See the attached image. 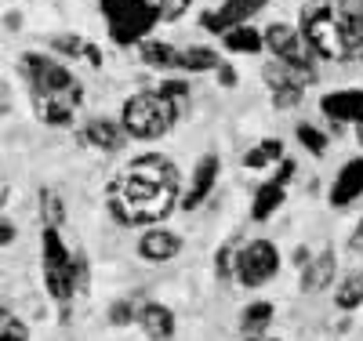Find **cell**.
<instances>
[{"label": "cell", "mask_w": 363, "mask_h": 341, "mask_svg": "<svg viewBox=\"0 0 363 341\" xmlns=\"http://www.w3.org/2000/svg\"><path fill=\"white\" fill-rule=\"evenodd\" d=\"M18 69L26 77L37 120L48 128H69L84 102V84L51 55H22Z\"/></svg>", "instance_id": "obj_1"}, {"label": "cell", "mask_w": 363, "mask_h": 341, "mask_svg": "<svg viewBox=\"0 0 363 341\" xmlns=\"http://www.w3.org/2000/svg\"><path fill=\"white\" fill-rule=\"evenodd\" d=\"M178 203V185L174 181H153L138 178L128 171L109 189V211L120 225H142V222H160Z\"/></svg>", "instance_id": "obj_2"}, {"label": "cell", "mask_w": 363, "mask_h": 341, "mask_svg": "<svg viewBox=\"0 0 363 341\" xmlns=\"http://www.w3.org/2000/svg\"><path fill=\"white\" fill-rule=\"evenodd\" d=\"M182 113L160 95V91H142V95H131L124 102V113H120V128H124L131 138H142V142H153V138H164L174 120Z\"/></svg>", "instance_id": "obj_3"}, {"label": "cell", "mask_w": 363, "mask_h": 341, "mask_svg": "<svg viewBox=\"0 0 363 341\" xmlns=\"http://www.w3.org/2000/svg\"><path fill=\"white\" fill-rule=\"evenodd\" d=\"M102 15L109 18V37L116 44H142L160 22V8L149 0H102Z\"/></svg>", "instance_id": "obj_4"}, {"label": "cell", "mask_w": 363, "mask_h": 341, "mask_svg": "<svg viewBox=\"0 0 363 341\" xmlns=\"http://www.w3.org/2000/svg\"><path fill=\"white\" fill-rule=\"evenodd\" d=\"M301 40L306 47L323 58V62H335L345 55V44L338 37V18H335V4L327 0H313V4L301 8Z\"/></svg>", "instance_id": "obj_5"}, {"label": "cell", "mask_w": 363, "mask_h": 341, "mask_svg": "<svg viewBox=\"0 0 363 341\" xmlns=\"http://www.w3.org/2000/svg\"><path fill=\"white\" fill-rule=\"evenodd\" d=\"M262 37H265V47L272 51V58H277V62L291 66L306 84L316 80V55L306 47V40H301L298 29H291L287 22H272Z\"/></svg>", "instance_id": "obj_6"}, {"label": "cell", "mask_w": 363, "mask_h": 341, "mask_svg": "<svg viewBox=\"0 0 363 341\" xmlns=\"http://www.w3.org/2000/svg\"><path fill=\"white\" fill-rule=\"evenodd\" d=\"M277 272H280V251H277V243H269V240L247 243L236 258V276L244 287H262Z\"/></svg>", "instance_id": "obj_7"}, {"label": "cell", "mask_w": 363, "mask_h": 341, "mask_svg": "<svg viewBox=\"0 0 363 341\" xmlns=\"http://www.w3.org/2000/svg\"><path fill=\"white\" fill-rule=\"evenodd\" d=\"M262 77H265V87H269L272 106L277 109H294L301 102V95H306V87H309L291 66H284V62H277V58L262 69Z\"/></svg>", "instance_id": "obj_8"}, {"label": "cell", "mask_w": 363, "mask_h": 341, "mask_svg": "<svg viewBox=\"0 0 363 341\" xmlns=\"http://www.w3.org/2000/svg\"><path fill=\"white\" fill-rule=\"evenodd\" d=\"M265 4H269V0H225L218 11H203L200 15V26L207 29V33L225 37L229 29H236V26H244L247 18H255Z\"/></svg>", "instance_id": "obj_9"}, {"label": "cell", "mask_w": 363, "mask_h": 341, "mask_svg": "<svg viewBox=\"0 0 363 341\" xmlns=\"http://www.w3.org/2000/svg\"><path fill=\"white\" fill-rule=\"evenodd\" d=\"M287 178H294V160H280V174L272 178V181H265L262 189L255 193V203H251V218H255V222H265L269 214L284 203V185H287Z\"/></svg>", "instance_id": "obj_10"}, {"label": "cell", "mask_w": 363, "mask_h": 341, "mask_svg": "<svg viewBox=\"0 0 363 341\" xmlns=\"http://www.w3.org/2000/svg\"><path fill=\"white\" fill-rule=\"evenodd\" d=\"M128 131L124 128H116L113 120H87L84 128H80V145L87 149H99V152H120L124 149V138Z\"/></svg>", "instance_id": "obj_11"}, {"label": "cell", "mask_w": 363, "mask_h": 341, "mask_svg": "<svg viewBox=\"0 0 363 341\" xmlns=\"http://www.w3.org/2000/svg\"><path fill=\"white\" fill-rule=\"evenodd\" d=\"M363 196V157L342 164L335 185H330V207H349Z\"/></svg>", "instance_id": "obj_12"}, {"label": "cell", "mask_w": 363, "mask_h": 341, "mask_svg": "<svg viewBox=\"0 0 363 341\" xmlns=\"http://www.w3.org/2000/svg\"><path fill=\"white\" fill-rule=\"evenodd\" d=\"M320 109L335 123H363V91H330L323 95Z\"/></svg>", "instance_id": "obj_13"}, {"label": "cell", "mask_w": 363, "mask_h": 341, "mask_svg": "<svg viewBox=\"0 0 363 341\" xmlns=\"http://www.w3.org/2000/svg\"><path fill=\"white\" fill-rule=\"evenodd\" d=\"M335 18H338V37H342L345 51H359L363 47V8L352 4V0H338Z\"/></svg>", "instance_id": "obj_14"}, {"label": "cell", "mask_w": 363, "mask_h": 341, "mask_svg": "<svg viewBox=\"0 0 363 341\" xmlns=\"http://www.w3.org/2000/svg\"><path fill=\"white\" fill-rule=\"evenodd\" d=\"M215 181H218V157H203V160L196 164V171H193V185H189V193L182 196V207H186V211H196V207L211 196Z\"/></svg>", "instance_id": "obj_15"}, {"label": "cell", "mask_w": 363, "mask_h": 341, "mask_svg": "<svg viewBox=\"0 0 363 341\" xmlns=\"http://www.w3.org/2000/svg\"><path fill=\"white\" fill-rule=\"evenodd\" d=\"M135 323L145 330V337H153V341H167L174 334V313L157 301H149V305H138V316Z\"/></svg>", "instance_id": "obj_16"}, {"label": "cell", "mask_w": 363, "mask_h": 341, "mask_svg": "<svg viewBox=\"0 0 363 341\" xmlns=\"http://www.w3.org/2000/svg\"><path fill=\"white\" fill-rule=\"evenodd\" d=\"M178 251H182V240L167 229H149L138 240V258H145V262H171Z\"/></svg>", "instance_id": "obj_17"}, {"label": "cell", "mask_w": 363, "mask_h": 341, "mask_svg": "<svg viewBox=\"0 0 363 341\" xmlns=\"http://www.w3.org/2000/svg\"><path fill=\"white\" fill-rule=\"evenodd\" d=\"M335 255L330 251H320L309 265H306V272H301V291L306 294H313V291H323V287H330V280H335Z\"/></svg>", "instance_id": "obj_18"}, {"label": "cell", "mask_w": 363, "mask_h": 341, "mask_svg": "<svg viewBox=\"0 0 363 341\" xmlns=\"http://www.w3.org/2000/svg\"><path fill=\"white\" fill-rule=\"evenodd\" d=\"M131 174L153 178V181H174V185H178V167H174L167 157H160V152H145V157L131 160Z\"/></svg>", "instance_id": "obj_19"}, {"label": "cell", "mask_w": 363, "mask_h": 341, "mask_svg": "<svg viewBox=\"0 0 363 341\" xmlns=\"http://www.w3.org/2000/svg\"><path fill=\"white\" fill-rule=\"evenodd\" d=\"M178 69L182 73H207V69H222V62H218V55L211 51V47L193 44V47H182L178 51Z\"/></svg>", "instance_id": "obj_20"}, {"label": "cell", "mask_w": 363, "mask_h": 341, "mask_svg": "<svg viewBox=\"0 0 363 341\" xmlns=\"http://www.w3.org/2000/svg\"><path fill=\"white\" fill-rule=\"evenodd\" d=\"M138 55L149 69H178V51L164 40H142L138 44Z\"/></svg>", "instance_id": "obj_21"}, {"label": "cell", "mask_w": 363, "mask_h": 341, "mask_svg": "<svg viewBox=\"0 0 363 341\" xmlns=\"http://www.w3.org/2000/svg\"><path fill=\"white\" fill-rule=\"evenodd\" d=\"M272 323V305L269 301H255L244 308V316H240V330L244 337H265V327Z\"/></svg>", "instance_id": "obj_22"}, {"label": "cell", "mask_w": 363, "mask_h": 341, "mask_svg": "<svg viewBox=\"0 0 363 341\" xmlns=\"http://www.w3.org/2000/svg\"><path fill=\"white\" fill-rule=\"evenodd\" d=\"M277 160H284V142H280V138H265V142H258L247 157H244V167H247V171H262V167L277 164Z\"/></svg>", "instance_id": "obj_23"}, {"label": "cell", "mask_w": 363, "mask_h": 341, "mask_svg": "<svg viewBox=\"0 0 363 341\" xmlns=\"http://www.w3.org/2000/svg\"><path fill=\"white\" fill-rule=\"evenodd\" d=\"M222 40H225V47L236 51V55H255V51H262V44H265V37L258 33V29H251V26H236V29H229Z\"/></svg>", "instance_id": "obj_24"}, {"label": "cell", "mask_w": 363, "mask_h": 341, "mask_svg": "<svg viewBox=\"0 0 363 341\" xmlns=\"http://www.w3.org/2000/svg\"><path fill=\"white\" fill-rule=\"evenodd\" d=\"M40 218H44V229H58L66 222V203L58 193L51 189H40Z\"/></svg>", "instance_id": "obj_25"}, {"label": "cell", "mask_w": 363, "mask_h": 341, "mask_svg": "<svg viewBox=\"0 0 363 341\" xmlns=\"http://www.w3.org/2000/svg\"><path fill=\"white\" fill-rule=\"evenodd\" d=\"M335 301H338V308H356V305H363V276H349V280L338 287Z\"/></svg>", "instance_id": "obj_26"}, {"label": "cell", "mask_w": 363, "mask_h": 341, "mask_svg": "<svg viewBox=\"0 0 363 341\" xmlns=\"http://www.w3.org/2000/svg\"><path fill=\"white\" fill-rule=\"evenodd\" d=\"M298 142L301 145H306L309 152H313V157H323V152H327V135L320 131V128H313V123H298Z\"/></svg>", "instance_id": "obj_27"}, {"label": "cell", "mask_w": 363, "mask_h": 341, "mask_svg": "<svg viewBox=\"0 0 363 341\" xmlns=\"http://www.w3.org/2000/svg\"><path fill=\"white\" fill-rule=\"evenodd\" d=\"M160 95L182 113V109H186V102H189V84L186 80H164L160 84Z\"/></svg>", "instance_id": "obj_28"}, {"label": "cell", "mask_w": 363, "mask_h": 341, "mask_svg": "<svg viewBox=\"0 0 363 341\" xmlns=\"http://www.w3.org/2000/svg\"><path fill=\"white\" fill-rule=\"evenodd\" d=\"M0 341H29V330H26V323L15 313L0 316Z\"/></svg>", "instance_id": "obj_29"}, {"label": "cell", "mask_w": 363, "mask_h": 341, "mask_svg": "<svg viewBox=\"0 0 363 341\" xmlns=\"http://www.w3.org/2000/svg\"><path fill=\"white\" fill-rule=\"evenodd\" d=\"M73 287H77V294H87V287H91V265H87L84 251H73Z\"/></svg>", "instance_id": "obj_30"}, {"label": "cell", "mask_w": 363, "mask_h": 341, "mask_svg": "<svg viewBox=\"0 0 363 341\" xmlns=\"http://www.w3.org/2000/svg\"><path fill=\"white\" fill-rule=\"evenodd\" d=\"M157 8H160V22H178L189 11V0H160Z\"/></svg>", "instance_id": "obj_31"}, {"label": "cell", "mask_w": 363, "mask_h": 341, "mask_svg": "<svg viewBox=\"0 0 363 341\" xmlns=\"http://www.w3.org/2000/svg\"><path fill=\"white\" fill-rule=\"evenodd\" d=\"M135 316H138V308H131L128 301H120V305H113L109 323H113V327H128V323H135Z\"/></svg>", "instance_id": "obj_32"}, {"label": "cell", "mask_w": 363, "mask_h": 341, "mask_svg": "<svg viewBox=\"0 0 363 341\" xmlns=\"http://www.w3.org/2000/svg\"><path fill=\"white\" fill-rule=\"evenodd\" d=\"M0 243H4V247H11L15 243V225L4 218V222H0Z\"/></svg>", "instance_id": "obj_33"}, {"label": "cell", "mask_w": 363, "mask_h": 341, "mask_svg": "<svg viewBox=\"0 0 363 341\" xmlns=\"http://www.w3.org/2000/svg\"><path fill=\"white\" fill-rule=\"evenodd\" d=\"M218 77H222V80H218L222 87H236V69H233V66H222Z\"/></svg>", "instance_id": "obj_34"}, {"label": "cell", "mask_w": 363, "mask_h": 341, "mask_svg": "<svg viewBox=\"0 0 363 341\" xmlns=\"http://www.w3.org/2000/svg\"><path fill=\"white\" fill-rule=\"evenodd\" d=\"M309 262H313L309 247H298V251H294V265H309Z\"/></svg>", "instance_id": "obj_35"}, {"label": "cell", "mask_w": 363, "mask_h": 341, "mask_svg": "<svg viewBox=\"0 0 363 341\" xmlns=\"http://www.w3.org/2000/svg\"><path fill=\"white\" fill-rule=\"evenodd\" d=\"M352 247H363V218H359V225H356V233H352Z\"/></svg>", "instance_id": "obj_36"}, {"label": "cell", "mask_w": 363, "mask_h": 341, "mask_svg": "<svg viewBox=\"0 0 363 341\" xmlns=\"http://www.w3.org/2000/svg\"><path fill=\"white\" fill-rule=\"evenodd\" d=\"M18 22H22V18H18L15 11H8V29H18Z\"/></svg>", "instance_id": "obj_37"}, {"label": "cell", "mask_w": 363, "mask_h": 341, "mask_svg": "<svg viewBox=\"0 0 363 341\" xmlns=\"http://www.w3.org/2000/svg\"><path fill=\"white\" fill-rule=\"evenodd\" d=\"M356 138H359V145H363V123H356Z\"/></svg>", "instance_id": "obj_38"}, {"label": "cell", "mask_w": 363, "mask_h": 341, "mask_svg": "<svg viewBox=\"0 0 363 341\" xmlns=\"http://www.w3.org/2000/svg\"><path fill=\"white\" fill-rule=\"evenodd\" d=\"M244 341H277V337H244Z\"/></svg>", "instance_id": "obj_39"}]
</instances>
